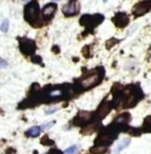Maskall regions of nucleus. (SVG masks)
Wrapping results in <instances>:
<instances>
[{
  "mask_svg": "<svg viewBox=\"0 0 151 154\" xmlns=\"http://www.w3.org/2000/svg\"><path fill=\"white\" fill-rule=\"evenodd\" d=\"M57 110H58V108H56V106L48 109V110H46V115H51V114H54Z\"/></svg>",
  "mask_w": 151,
  "mask_h": 154,
  "instance_id": "11",
  "label": "nucleus"
},
{
  "mask_svg": "<svg viewBox=\"0 0 151 154\" xmlns=\"http://www.w3.org/2000/svg\"><path fill=\"white\" fill-rule=\"evenodd\" d=\"M41 130H42L41 126H33L26 131V134L29 136V137H32V138H34V137H37L39 134H41Z\"/></svg>",
  "mask_w": 151,
  "mask_h": 154,
  "instance_id": "7",
  "label": "nucleus"
},
{
  "mask_svg": "<svg viewBox=\"0 0 151 154\" xmlns=\"http://www.w3.org/2000/svg\"><path fill=\"white\" fill-rule=\"evenodd\" d=\"M77 150H78V146L74 145V146H70L69 148H67L63 153L64 154H74V153H76V151Z\"/></svg>",
  "mask_w": 151,
  "mask_h": 154,
  "instance_id": "10",
  "label": "nucleus"
},
{
  "mask_svg": "<svg viewBox=\"0 0 151 154\" xmlns=\"http://www.w3.org/2000/svg\"><path fill=\"white\" fill-rule=\"evenodd\" d=\"M113 21H114V23H116V26H118V27H124L128 23V17L125 14L120 13L114 17Z\"/></svg>",
  "mask_w": 151,
  "mask_h": 154,
  "instance_id": "2",
  "label": "nucleus"
},
{
  "mask_svg": "<svg viewBox=\"0 0 151 154\" xmlns=\"http://www.w3.org/2000/svg\"><path fill=\"white\" fill-rule=\"evenodd\" d=\"M56 11V4L54 3H49L48 5H46L42 9V14L45 17H51L54 15Z\"/></svg>",
  "mask_w": 151,
  "mask_h": 154,
  "instance_id": "6",
  "label": "nucleus"
},
{
  "mask_svg": "<svg viewBox=\"0 0 151 154\" xmlns=\"http://www.w3.org/2000/svg\"><path fill=\"white\" fill-rule=\"evenodd\" d=\"M54 125V122H50V123H46V124H44L42 125V128L44 129H48V128H50V127H52Z\"/></svg>",
  "mask_w": 151,
  "mask_h": 154,
  "instance_id": "13",
  "label": "nucleus"
},
{
  "mask_svg": "<svg viewBox=\"0 0 151 154\" xmlns=\"http://www.w3.org/2000/svg\"><path fill=\"white\" fill-rule=\"evenodd\" d=\"M77 2H68V3L65 4L64 6H63V13H64L65 16H72L75 15L76 13H77Z\"/></svg>",
  "mask_w": 151,
  "mask_h": 154,
  "instance_id": "3",
  "label": "nucleus"
},
{
  "mask_svg": "<svg viewBox=\"0 0 151 154\" xmlns=\"http://www.w3.org/2000/svg\"><path fill=\"white\" fill-rule=\"evenodd\" d=\"M129 144H131V139H129V138H125V139L121 140V141L119 142V144L117 145L116 148L113 150L112 154H119L122 150H123V149L127 148Z\"/></svg>",
  "mask_w": 151,
  "mask_h": 154,
  "instance_id": "5",
  "label": "nucleus"
},
{
  "mask_svg": "<svg viewBox=\"0 0 151 154\" xmlns=\"http://www.w3.org/2000/svg\"><path fill=\"white\" fill-rule=\"evenodd\" d=\"M149 8H150V6H148L147 4H146V2L138 3L134 8V16L138 17V16L143 15V14H145L147 11H149Z\"/></svg>",
  "mask_w": 151,
  "mask_h": 154,
  "instance_id": "4",
  "label": "nucleus"
},
{
  "mask_svg": "<svg viewBox=\"0 0 151 154\" xmlns=\"http://www.w3.org/2000/svg\"><path fill=\"white\" fill-rule=\"evenodd\" d=\"M39 5L35 2H32L29 5L26 6V11H25V17L27 19V21L29 23L34 22L39 19Z\"/></svg>",
  "mask_w": 151,
  "mask_h": 154,
  "instance_id": "1",
  "label": "nucleus"
},
{
  "mask_svg": "<svg viewBox=\"0 0 151 154\" xmlns=\"http://www.w3.org/2000/svg\"><path fill=\"white\" fill-rule=\"evenodd\" d=\"M8 27H9V21L8 20V19H4L3 22H2V24H1V31L2 32H8Z\"/></svg>",
  "mask_w": 151,
  "mask_h": 154,
  "instance_id": "9",
  "label": "nucleus"
},
{
  "mask_svg": "<svg viewBox=\"0 0 151 154\" xmlns=\"http://www.w3.org/2000/svg\"><path fill=\"white\" fill-rule=\"evenodd\" d=\"M48 154H62V152H60V151H58V150H52Z\"/></svg>",
  "mask_w": 151,
  "mask_h": 154,
  "instance_id": "14",
  "label": "nucleus"
},
{
  "mask_svg": "<svg viewBox=\"0 0 151 154\" xmlns=\"http://www.w3.org/2000/svg\"><path fill=\"white\" fill-rule=\"evenodd\" d=\"M8 66V62H6L4 59H1L0 58V68H4Z\"/></svg>",
  "mask_w": 151,
  "mask_h": 154,
  "instance_id": "12",
  "label": "nucleus"
},
{
  "mask_svg": "<svg viewBox=\"0 0 151 154\" xmlns=\"http://www.w3.org/2000/svg\"><path fill=\"white\" fill-rule=\"evenodd\" d=\"M106 151H107V148H103V147H95L91 149V152H93V154H103Z\"/></svg>",
  "mask_w": 151,
  "mask_h": 154,
  "instance_id": "8",
  "label": "nucleus"
}]
</instances>
